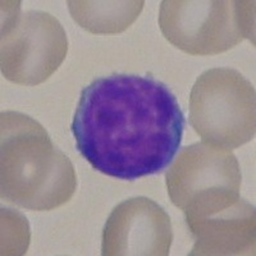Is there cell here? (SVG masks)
Instances as JSON below:
<instances>
[{
    "instance_id": "ba28073f",
    "label": "cell",
    "mask_w": 256,
    "mask_h": 256,
    "mask_svg": "<svg viewBox=\"0 0 256 256\" xmlns=\"http://www.w3.org/2000/svg\"><path fill=\"white\" fill-rule=\"evenodd\" d=\"M186 223L195 238L188 255H255V208L242 198L209 216L186 219Z\"/></svg>"
},
{
    "instance_id": "8992f818",
    "label": "cell",
    "mask_w": 256,
    "mask_h": 256,
    "mask_svg": "<svg viewBox=\"0 0 256 256\" xmlns=\"http://www.w3.org/2000/svg\"><path fill=\"white\" fill-rule=\"evenodd\" d=\"M166 182L169 198L186 219L209 216L241 198V169L232 150L204 142L180 150Z\"/></svg>"
},
{
    "instance_id": "6da1fadb",
    "label": "cell",
    "mask_w": 256,
    "mask_h": 256,
    "mask_svg": "<svg viewBox=\"0 0 256 256\" xmlns=\"http://www.w3.org/2000/svg\"><path fill=\"white\" fill-rule=\"evenodd\" d=\"M70 130L80 154L94 169L134 180L172 163L182 142L184 116L163 82L112 74L81 91Z\"/></svg>"
},
{
    "instance_id": "9c48e42d",
    "label": "cell",
    "mask_w": 256,
    "mask_h": 256,
    "mask_svg": "<svg viewBox=\"0 0 256 256\" xmlns=\"http://www.w3.org/2000/svg\"><path fill=\"white\" fill-rule=\"evenodd\" d=\"M68 9L78 26L96 35H112L126 31L142 12L145 2L123 0H70Z\"/></svg>"
},
{
    "instance_id": "3957f363",
    "label": "cell",
    "mask_w": 256,
    "mask_h": 256,
    "mask_svg": "<svg viewBox=\"0 0 256 256\" xmlns=\"http://www.w3.org/2000/svg\"><path fill=\"white\" fill-rule=\"evenodd\" d=\"M255 2L164 0L159 26L164 38L190 56H216L244 38L255 42Z\"/></svg>"
},
{
    "instance_id": "7a4b0ae2",
    "label": "cell",
    "mask_w": 256,
    "mask_h": 256,
    "mask_svg": "<svg viewBox=\"0 0 256 256\" xmlns=\"http://www.w3.org/2000/svg\"><path fill=\"white\" fill-rule=\"evenodd\" d=\"M0 118V194L10 204L49 212L72 198L73 164L34 118L4 112Z\"/></svg>"
},
{
    "instance_id": "5b68a950",
    "label": "cell",
    "mask_w": 256,
    "mask_h": 256,
    "mask_svg": "<svg viewBox=\"0 0 256 256\" xmlns=\"http://www.w3.org/2000/svg\"><path fill=\"white\" fill-rule=\"evenodd\" d=\"M68 52L66 31L54 16L20 12V2L2 3L0 68L8 81L36 86L52 76Z\"/></svg>"
},
{
    "instance_id": "52a82bcc",
    "label": "cell",
    "mask_w": 256,
    "mask_h": 256,
    "mask_svg": "<svg viewBox=\"0 0 256 256\" xmlns=\"http://www.w3.org/2000/svg\"><path fill=\"white\" fill-rule=\"evenodd\" d=\"M173 241L172 222L148 198L122 201L112 210L102 234V256H166Z\"/></svg>"
},
{
    "instance_id": "277c9868",
    "label": "cell",
    "mask_w": 256,
    "mask_h": 256,
    "mask_svg": "<svg viewBox=\"0 0 256 256\" xmlns=\"http://www.w3.org/2000/svg\"><path fill=\"white\" fill-rule=\"evenodd\" d=\"M190 123L206 145L232 150L251 141L256 132L254 84L232 68L205 70L190 95Z\"/></svg>"
}]
</instances>
